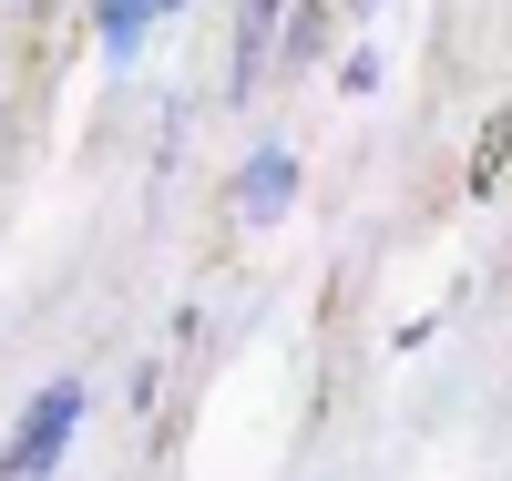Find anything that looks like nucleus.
Masks as SVG:
<instances>
[{"label": "nucleus", "instance_id": "nucleus-1", "mask_svg": "<svg viewBox=\"0 0 512 481\" xmlns=\"http://www.w3.org/2000/svg\"><path fill=\"white\" fill-rule=\"evenodd\" d=\"M72 420H82V379H52L41 400L21 410V430H11V451H0V481H41L62 461V441H72Z\"/></svg>", "mask_w": 512, "mask_h": 481}, {"label": "nucleus", "instance_id": "nucleus-2", "mask_svg": "<svg viewBox=\"0 0 512 481\" xmlns=\"http://www.w3.org/2000/svg\"><path fill=\"white\" fill-rule=\"evenodd\" d=\"M287 195H297V164H287V154H256V164H246V185H236L246 226H277V215H287Z\"/></svg>", "mask_w": 512, "mask_h": 481}, {"label": "nucleus", "instance_id": "nucleus-3", "mask_svg": "<svg viewBox=\"0 0 512 481\" xmlns=\"http://www.w3.org/2000/svg\"><path fill=\"white\" fill-rule=\"evenodd\" d=\"M287 21H297V31H287V52H318V31H328V11H318V0H297Z\"/></svg>", "mask_w": 512, "mask_h": 481}]
</instances>
